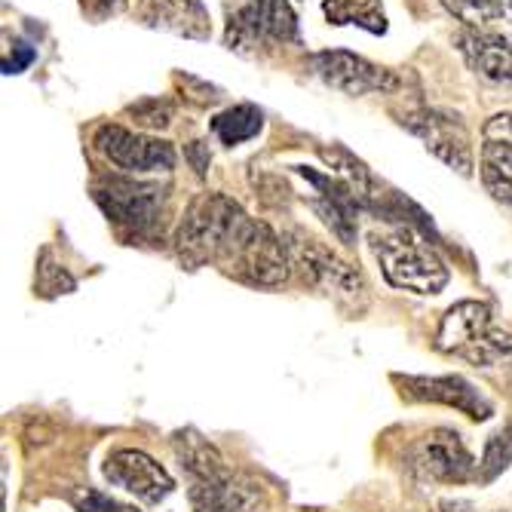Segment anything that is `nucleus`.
<instances>
[{
	"mask_svg": "<svg viewBox=\"0 0 512 512\" xmlns=\"http://www.w3.org/2000/svg\"><path fill=\"white\" fill-rule=\"evenodd\" d=\"M482 181L494 200L512 209V142L482 145Z\"/></svg>",
	"mask_w": 512,
	"mask_h": 512,
	"instance_id": "a211bd4d",
	"label": "nucleus"
},
{
	"mask_svg": "<svg viewBox=\"0 0 512 512\" xmlns=\"http://www.w3.org/2000/svg\"><path fill=\"white\" fill-rule=\"evenodd\" d=\"M172 448L184 476H188V497L194 512H258L264 503L261 485L230 470L215 445H209L200 433H175Z\"/></svg>",
	"mask_w": 512,
	"mask_h": 512,
	"instance_id": "f03ea898",
	"label": "nucleus"
},
{
	"mask_svg": "<svg viewBox=\"0 0 512 512\" xmlns=\"http://www.w3.org/2000/svg\"><path fill=\"white\" fill-rule=\"evenodd\" d=\"M436 350L445 356L467 359L473 365H494L497 359L512 353V338L494 332L488 304L460 301L439 322Z\"/></svg>",
	"mask_w": 512,
	"mask_h": 512,
	"instance_id": "423d86ee",
	"label": "nucleus"
},
{
	"mask_svg": "<svg viewBox=\"0 0 512 512\" xmlns=\"http://www.w3.org/2000/svg\"><path fill=\"white\" fill-rule=\"evenodd\" d=\"M188 160L194 163V169H197V175H206V169H209V151H206V145L203 142H191L188 145Z\"/></svg>",
	"mask_w": 512,
	"mask_h": 512,
	"instance_id": "bb28decb",
	"label": "nucleus"
},
{
	"mask_svg": "<svg viewBox=\"0 0 512 512\" xmlns=\"http://www.w3.org/2000/svg\"><path fill=\"white\" fill-rule=\"evenodd\" d=\"M37 289H40V295H46V298L68 295V292H74V289H77V279H74L62 264H56V261H53V252H50V249H46V252L40 255V267H37Z\"/></svg>",
	"mask_w": 512,
	"mask_h": 512,
	"instance_id": "5701e85b",
	"label": "nucleus"
},
{
	"mask_svg": "<svg viewBox=\"0 0 512 512\" xmlns=\"http://www.w3.org/2000/svg\"><path fill=\"white\" fill-rule=\"evenodd\" d=\"M175 252L184 267L215 264L261 289L283 286L292 267L286 243L224 194H200L188 206L175 230Z\"/></svg>",
	"mask_w": 512,
	"mask_h": 512,
	"instance_id": "f257e3e1",
	"label": "nucleus"
},
{
	"mask_svg": "<svg viewBox=\"0 0 512 512\" xmlns=\"http://www.w3.org/2000/svg\"><path fill=\"white\" fill-rule=\"evenodd\" d=\"M145 22L184 37H209V16L200 0H145Z\"/></svg>",
	"mask_w": 512,
	"mask_h": 512,
	"instance_id": "dca6fc26",
	"label": "nucleus"
},
{
	"mask_svg": "<svg viewBox=\"0 0 512 512\" xmlns=\"http://www.w3.org/2000/svg\"><path fill=\"white\" fill-rule=\"evenodd\" d=\"M399 123L421 138V142L427 145V151H433L457 175H463V178L473 175V169H476L473 142H470V132H467V126H463L460 114L445 111V108L414 105V108H405L399 114Z\"/></svg>",
	"mask_w": 512,
	"mask_h": 512,
	"instance_id": "6e6552de",
	"label": "nucleus"
},
{
	"mask_svg": "<svg viewBox=\"0 0 512 512\" xmlns=\"http://www.w3.org/2000/svg\"><path fill=\"white\" fill-rule=\"evenodd\" d=\"M457 46L467 65L491 80V83H506L512 86V46L506 43V37L479 31V28H467L457 34Z\"/></svg>",
	"mask_w": 512,
	"mask_h": 512,
	"instance_id": "2eb2a0df",
	"label": "nucleus"
},
{
	"mask_svg": "<svg viewBox=\"0 0 512 512\" xmlns=\"http://www.w3.org/2000/svg\"><path fill=\"white\" fill-rule=\"evenodd\" d=\"M224 43L237 53L261 43H298V16L289 0H240L227 10Z\"/></svg>",
	"mask_w": 512,
	"mask_h": 512,
	"instance_id": "0eeeda50",
	"label": "nucleus"
},
{
	"mask_svg": "<svg viewBox=\"0 0 512 512\" xmlns=\"http://www.w3.org/2000/svg\"><path fill=\"white\" fill-rule=\"evenodd\" d=\"M105 479L114 488H123L126 494H132L135 500H142L148 506L163 503L175 491L172 476L160 467V463L151 454L138 451V448L114 451L105 460Z\"/></svg>",
	"mask_w": 512,
	"mask_h": 512,
	"instance_id": "f8f14e48",
	"label": "nucleus"
},
{
	"mask_svg": "<svg viewBox=\"0 0 512 512\" xmlns=\"http://www.w3.org/2000/svg\"><path fill=\"white\" fill-rule=\"evenodd\" d=\"M506 4H509V10H512V0H506Z\"/></svg>",
	"mask_w": 512,
	"mask_h": 512,
	"instance_id": "cd10ccee",
	"label": "nucleus"
},
{
	"mask_svg": "<svg viewBox=\"0 0 512 512\" xmlns=\"http://www.w3.org/2000/svg\"><path fill=\"white\" fill-rule=\"evenodd\" d=\"M408 467L430 482L442 485H460L479 476L470 448L463 445V439L454 430H433L424 436L408 454Z\"/></svg>",
	"mask_w": 512,
	"mask_h": 512,
	"instance_id": "9b49d317",
	"label": "nucleus"
},
{
	"mask_svg": "<svg viewBox=\"0 0 512 512\" xmlns=\"http://www.w3.org/2000/svg\"><path fill=\"white\" fill-rule=\"evenodd\" d=\"M74 503H77V509L80 512H138V509H132V506H123V503H117V500H111V497H105V494H99V491H80L77 497H74Z\"/></svg>",
	"mask_w": 512,
	"mask_h": 512,
	"instance_id": "393cba45",
	"label": "nucleus"
},
{
	"mask_svg": "<svg viewBox=\"0 0 512 512\" xmlns=\"http://www.w3.org/2000/svg\"><path fill=\"white\" fill-rule=\"evenodd\" d=\"M482 135L488 138V142H512V114H494Z\"/></svg>",
	"mask_w": 512,
	"mask_h": 512,
	"instance_id": "a878e982",
	"label": "nucleus"
},
{
	"mask_svg": "<svg viewBox=\"0 0 512 512\" xmlns=\"http://www.w3.org/2000/svg\"><path fill=\"white\" fill-rule=\"evenodd\" d=\"M212 132L221 145L227 148H237L243 142H249V138H255L264 126V114L255 108V105H234L221 111L218 117H212Z\"/></svg>",
	"mask_w": 512,
	"mask_h": 512,
	"instance_id": "aec40b11",
	"label": "nucleus"
},
{
	"mask_svg": "<svg viewBox=\"0 0 512 512\" xmlns=\"http://www.w3.org/2000/svg\"><path fill=\"white\" fill-rule=\"evenodd\" d=\"M402 384V396L414 399V402H436V405H448L457 408L460 414L473 417V421H488L494 414L491 402L470 384L457 375H445V378H396Z\"/></svg>",
	"mask_w": 512,
	"mask_h": 512,
	"instance_id": "4468645a",
	"label": "nucleus"
},
{
	"mask_svg": "<svg viewBox=\"0 0 512 512\" xmlns=\"http://www.w3.org/2000/svg\"><path fill=\"white\" fill-rule=\"evenodd\" d=\"M319 157L325 160V166H329V172L335 175V178H341L347 188L353 191V197L359 200V206H362V212H368L371 209V203H375V197L381 194V184H378V178L368 172V166L362 163V160H356L347 148H341V145H322L319 148Z\"/></svg>",
	"mask_w": 512,
	"mask_h": 512,
	"instance_id": "f3484780",
	"label": "nucleus"
},
{
	"mask_svg": "<svg viewBox=\"0 0 512 512\" xmlns=\"http://www.w3.org/2000/svg\"><path fill=\"white\" fill-rule=\"evenodd\" d=\"M442 7L460 19L467 28H485V25H494V22H503L506 19V7L503 0H442Z\"/></svg>",
	"mask_w": 512,
	"mask_h": 512,
	"instance_id": "412c9836",
	"label": "nucleus"
},
{
	"mask_svg": "<svg viewBox=\"0 0 512 512\" xmlns=\"http://www.w3.org/2000/svg\"><path fill=\"white\" fill-rule=\"evenodd\" d=\"M310 71L325 86L347 92V96H368V92L393 96V92L402 89V77L396 71L381 68L356 53H347V50H325V53L310 56Z\"/></svg>",
	"mask_w": 512,
	"mask_h": 512,
	"instance_id": "1a4fd4ad",
	"label": "nucleus"
},
{
	"mask_svg": "<svg viewBox=\"0 0 512 512\" xmlns=\"http://www.w3.org/2000/svg\"><path fill=\"white\" fill-rule=\"evenodd\" d=\"M96 148L126 175L148 172H172L175 148L163 138H151L145 132H132L117 123H108L96 132Z\"/></svg>",
	"mask_w": 512,
	"mask_h": 512,
	"instance_id": "9d476101",
	"label": "nucleus"
},
{
	"mask_svg": "<svg viewBox=\"0 0 512 512\" xmlns=\"http://www.w3.org/2000/svg\"><path fill=\"white\" fill-rule=\"evenodd\" d=\"M371 249L387 276V283L414 295H436L448 286V267L427 243L421 230L393 224L371 234Z\"/></svg>",
	"mask_w": 512,
	"mask_h": 512,
	"instance_id": "7ed1b4c3",
	"label": "nucleus"
},
{
	"mask_svg": "<svg viewBox=\"0 0 512 512\" xmlns=\"http://www.w3.org/2000/svg\"><path fill=\"white\" fill-rule=\"evenodd\" d=\"M295 169L313 188L310 209L325 221V227H332V234L344 246H353L356 243V215L362 212V206L353 197V191L347 188L341 178H335L332 172L322 175V172L307 169V166H295Z\"/></svg>",
	"mask_w": 512,
	"mask_h": 512,
	"instance_id": "ddd939ff",
	"label": "nucleus"
},
{
	"mask_svg": "<svg viewBox=\"0 0 512 512\" xmlns=\"http://www.w3.org/2000/svg\"><path fill=\"white\" fill-rule=\"evenodd\" d=\"M129 114L135 117L138 126H148V129H166L172 123L175 108L166 99H145L129 108Z\"/></svg>",
	"mask_w": 512,
	"mask_h": 512,
	"instance_id": "b1692460",
	"label": "nucleus"
},
{
	"mask_svg": "<svg viewBox=\"0 0 512 512\" xmlns=\"http://www.w3.org/2000/svg\"><path fill=\"white\" fill-rule=\"evenodd\" d=\"M92 200L108 215L114 227L129 237H154L163 224L166 188L151 181H138L132 175H99L92 181Z\"/></svg>",
	"mask_w": 512,
	"mask_h": 512,
	"instance_id": "39448f33",
	"label": "nucleus"
},
{
	"mask_svg": "<svg viewBox=\"0 0 512 512\" xmlns=\"http://www.w3.org/2000/svg\"><path fill=\"white\" fill-rule=\"evenodd\" d=\"M512 463V424L503 427L500 433H494L485 445L482 463H479V482H491L494 476H500Z\"/></svg>",
	"mask_w": 512,
	"mask_h": 512,
	"instance_id": "4be33fe9",
	"label": "nucleus"
},
{
	"mask_svg": "<svg viewBox=\"0 0 512 512\" xmlns=\"http://www.w3.org/2000/svg\"><path fill=\"white\" fill-rule=\"evenodd\" d=\"M283 243L289 249L292 267L301 270V276L316 292L332 298L350 316L365 313L368 286H365V276L350 261H344L335 249H329L316 237L304 234V230H289V234L283 237Z\"/></svg>",
	"mask_w": 512,
	"mask_h": 512,
	"instance_id": "20e7f679",
	"label": "nucleus"
},
{
	"mask_svg": "<svg viewBox=\"0 0 512 512\" xmlns=\"http://www.w3.org/2000/svg\"><path fill=\"white\" fill-rule=\"evenodd\" d=\"M322 10L332 25H356L368 34H387V13L381 0H325Z\"/></svg>",
	"mask_w": 512,
	"mask_h": 512,
	"instance_id": "6ab92c4d",
	"label": "nucleus"
}]
</instances>
